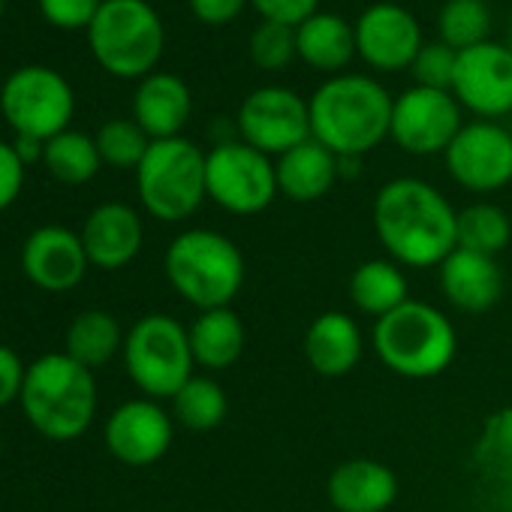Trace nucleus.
I'll use <instances>...</instances> for the list:
<instances>
[{
    "instance_id": "nucleus-1",
    "label": "nucleus",
    "mask_w": 512,
    "mask_h": 512,
    "mask_svg": "<svg viewBox=\"0 0 512 512\" xmlns=\"http://www.w3.org/2000/svg\"><path fill=\"white\" fill-rule=\"evenodd\" d=\"M458 211L449 199L419 178H395L374 199V229L392 263L434 269L458 247Z\"/></svg>"
},
{
    "instance_id": "nucleus-2",
    "label": "nucleus",
    "mask_w": 512,
    "mask_h": 512,
    "mask_svg": "<svg viewBox=\"0 0 512 512\" xmlns=\"http://www.w3.org/2000/svg\"><path fill=\"white\" fill-rule=\"evenodd\" d=\"M389 91L359 73H341L323 82L308 100L311 136L338 157H365L392 130Z\"/></svg>"
},
{
    "instance_id": "nucleus-3",
    "label": "nucleus",
    "mask_w": 512,
    "mask_h": 512,
    "mask_svg": "<svg viewBox=\"0 0 512 512\" xmlns=\"http://www.w3.org/2000/svg\"><path fill=\"white\" fill-rule=\"evenodd\" d=\"M28 422L49 440H79L97 413L94 371L67 353H46L28 365L19 398Z\"/></svg>"
},
{
    "instance_id": "nucleus-4",
    "label": "nucleus",
    "mask_w": 512,
    "mask_h": 512,
    "mask_svg": "<svg viewBox=\"0 0 512 512\" xmlns=\"http://www.w3.org/2000/svg\"><path fill=\"white\" fill-rule=\"evenodd\" d=\"M172 290L199 311L229 308L244 287L241 250L214 229H187L172 238L163 260Z\"/></svg>"
},
{
    "instance_id": "nucleus-5",
    "label": "nucleus",
    "mask_w": 512,
    "mask_h": 512,
    "mask_svg": "<svg viewBox=\"0 0 512 512\" xmlns=\"http://www.w3.org/2000/svg\"><path fill=\"white\" fill-rule=\"evenodd\" d=\"M374 353L380 362L410 380L443 374L458 350L455 326L428 302H404L374 323Z\"/></svg>"
},
{
    "instance_id": "nucleus-6",
    "label": "nucleus",
    "mask_w": 512,
    "mask_h": 512,
    "mask_svg": "<svg viewBox=\"0 0 512 512\" xmlns=\"http://www.w3.org/2000/svg\"><path fill=\"white\" fill-rule=\"evenodd\" d=\"M166 31L148 0H103L88 28L97 64L118 79H145L163 55Z\"/></svg>"
},
{
    "instance_id": "nucleus-7",
    "label": "nucleus",
    "mask_w": 512,
    "mask_h": 512,
    "mask_svg": "<svg viewBox=\"0 0 512 512\" xmlns=\"http://www.w3.org/2000/svg\"><path fill=\"white\" fill-rule=\"evenodd\" d=\"M136 190L142 208L163 220H187L208 199L205 154L190 139H157L136 169Z\"/></svg>"
},
{
    "instance_id": "nucleus-8",
    "label": "nucleus",
    "mask_w": 512,
    "mask_h": 512,
    "mask_svg": "<svg viewBox=\"0 0 512 512\" xmlns=\"http://www.w3.org/2000/svg\"><path fill=\"white\" fill-rule=\"evenodd\" d=\"M124 368L145 398H175V392L193 377V350L187 329L166 317L148 314L124 338Z\"/></svg>"
},
{
    "instance_id": "nucleus-9",
    "label": "nucleus",
    "mask_w": 512,
    "mask_h": 512,
    "mask_svg": "<svg viewBox=\"0 0 512 512\" xmlns=\"http://www.w3.org/2000/svg\"><path fill=\"white\" fill-rule=\"evenodd\" d=\"M0 112L16 136L49 142L70 130L76 94L58 70L28 64L19 67L0 88Z\"/></svg>"
},
{
    "instance_id": "nucleus-10",
    "label": "nucleus",
    "mask_w": 512,
    "mask_h": 512,
    "mask_svg": "<svg viewBox=\"0 0 512 512\" xmlns=\"http://www.w3.org/2000/svg\"><path fill=\"white\" fill-rule=\"evenodd\" d=\"M205 190L229 214H260L278 196V172L269 154L229 139L205 154Z\"/></svg>"
},
{
    "instance_id": "nucleus-11",
    "label": "nucleus",
    "mask_w": 512,
    "mask_h": 512,
    "mask_svg": "<svg viewBox=\"0 0 512 512\" xmlns=\"http://www.w3.org/2000/svg\"><path fill=\"white\" fill-rule=\"evenodd\" d=\"M238 136L263 154H287L311 139V109L290 88H256L238 109Z\"/></svg>"
},
{
    "instance_id": "nucleus-12",
    "label": "nucleus",
    "mask_w": 512,
    "mask_h": 512,
    "mask_svg": "<svg viewBox=\"0 0 512 512\" xmlns=\"http://www.w3.org/2000/svg\"><path fill=\"white\" fill-rule=\"evenodd\" d=\"M461 103L452 97V91H434V88H410L404 91L392 106V130L398 148L416 157L428 154H446L452 139L461 133Z\"/></svg>"
},
{
    "instance_id": "nucleus-13",
    "label": "nucleus",
    "mask_w": 512,
    "mask_h": 512,
    "mask_svg": "<svg viewBox=\"0 0 512 512\" xmlns=\"http://www.w3.org/2000/svg\"><path fill=\"white\" fill-rule=\"evenodd\" d=\"M446 169L470 193H491L512 181V136L494 121L464 124L446 148Z\"/></svg>"
},
{
    "instance_id": "nucleus-14",
    "label": "nucleus",
    "mask_w": 512,
    "mask_h": 512,
    "mask_svg": "<svg viewBox=\"0 0 512 512\" xmlns=\"http://www.w3.org/2000/svg\"><path fill=\"white\" fill-rule=\"evenodd\" d=\"M452 97L479 121H497L512 112V49L503 43H479L458 52Z\"/></svg>"
},
{
    "instance_id": "nucleus-15",
    "label": "nucleus",
    "mask_w": 512,
    "mask_h": 512,
    "mask_svg": "<svg viewBox=\"0 0 512 512\" xmlns=\"http://www.w3.org/2000/svg\"><path fill=\"white\" fill-rule=\"evenodd\" d=\"M353 31H356V55L380 73L410 70L419 49L425 46L419 22L413 19L410 10L398 4L368 7L353 25Z\"/></svg>"
},
{
    "instance_id": "nucleus-16",
    "label": "nucleus",
    "mask_w": 512,
    "mask_h": 512,
    "mask_svg": "<svg viewBox=\"0 0 512 512\" xmlns=\"http://www.w3.org/2000/svg\"><path fill=\"white\" fill-rule=\"evenodd\" d=\"M106 446L127 467H148L172 446V416L154 398H133L106 419Z\"/></svg>"
},
{
    "instance_id": "nucleus-17",
    "label": "nucleus",
    "mask_w": 512,
    "mask_h": 512,
    "mask_svg": "<svg viewBox=\"0 0 512 512\" xmlns=\"http://www.w3.org/2000/svg\"><path fill=\"white\" fill-rule=\"evenodd\" d=\"M82 235L64 226H40L25 238L22 269L28 281L46 293H67L82 284L88 272Z\"/></svg>"
},
{
    "instance_id": "nucleus-18",
    "label": "nucleus",
    "mask_w": 512,
    "mask_h": 512,
    "mask_svg": "<svg viewBox=\"0 0 512 512\" xmlns=\"http://www.w3.org/2000/svg\"><path fill=\"white\" fill-rule=\"evenodd\" d=\"M79 235L91 266L103 272H118L139 256L145 229L136 208L124 202H103L88 214Z\"/></svg>"
},
{
    "instance_id": "nucleus-19",
    "label": "nucleus",
    "mask_w": 512,
    "mask_h": 512,
    "mask_svg": "<svg viewBox=\"0 0 512 512\" xmlns=\"http://www.w3.org/2000/svg\"><path fill=\"white\" fill-rule=\"evenodd\" d=\"M437 269L443 296L464 314H482L494 308L503 293V272L494 256L455 247Z\"/></svg>"
},
{
    "instance_id": "nucleus-20",
    "label": "nucleus",
    "mask_w": 512,
    "mask_h": 512,
    "mask_svg": "<svg viewBox=\"0 0 512 512\" xmlns=\"http://www.w3.org/2000/svg\"><path fill=\"white\" fill-rule=\"evenodd\" d=\"M193 97L184 79L172 73H151L139 82L133 94V121L148 133L151 142L181 136L190 121Z\"/></svg>"
},
{
    "instance_id": "nucleus-21",
    "label": "nucleus",
    "mask_w": 512,
    "mask_h": 512,
    "mask_svg": "<svg viewBox=\"0 0 512 512\" xmlns=\"http://www.w3.org/2000/svg\"><path fill=\"white\" fill-rule=\"evenodd\" d=\"M395 497V473L374 458L344 461L329 476V500L338 512H386Z\"/></svg>"
},
{
    "instance_id": "nucleus-22",
    "label": "nucleus",
    "mask_w": 512,
    "mask_h": 512,
    "mask_svg": "<svg viewBox=\"0 0 512 512\" xmlns=\"http://www.w3.org/2000/svg\"><path fill=\"white\" fill-rule=\"evenodd\" d=\"M275 172H278V193H284L293 202H317L335 187L341 175V160L311 136L308 142L281 154Z\"/></svg>"
},
{
    "instance_id": "nucleus-23",
    "label": "nucleus",
    "mask_w": 512,
    "mask_h": 512,
    "mask_svg": "<svg viewBox=\"0 0 512 512\" xmlns=\"http://www.w3.org/2000/svg\"><path fill=\"white\" fill-rule=\"evenodd\" d=\"M308 365L323 377H344L362 359V332L353 317L329 311L308 326L305 335Z\"/></svg>"
},
{
    "instance_id": "nucleus-24",
    "label": "nucleus",
    "mask_w": 512,
    "mask_h": 512,
    "mask_svg": "<svg viewBox=\"0 0 512 512\" xmlns=\"http://www.w3.org/2000/svg\"><path fill=\"white\" fill-rule=\"evenodd\" d=\"M299 58L320 73H341L356 55V31L335 13H317L296 28Z\"/></svg>"
},
{
    "instance_id": "nucleus-25",
    "label": "nucleus",
    "mask_w": 512,
    "mask_h": 512,
    "mask_svg": "<svg viewBox=\"0 0 512 512\" xmlns=\"http://www.w3.org/2000/svg\"><path fill=\"white\" fill-rule=\"evenodd\" d=\"M187 335L193 362L208 371H223L235 365L244 353V323L232 308L199 311Z\"/></svg>"
},
{
    "instance_id": "nucleus-26",
    "label": "nucleus",
    "mask_w": 512,
    "mask_h": 512,
    "mask_svg": "<svg viewBox=\"0 0 512 512\" xmlns=\"http://www.w3.org/2000/svg\"><path fill=\"white\" fill-rule=\"evenodd\" d=\"M350 299L362 314L380 320L410 302L407 278L392 260H368L350 278Z\"/></svg>"
},
{
    "instance_id": "nucleus-27",
    "label": "nucleus",
    "mask_w": 512,
    "mask_h": 512,
    "mask_svg": "<svg viewBox=\"0 0 512 512\" xmlns=\"http://www.w3.org/2000/svg\"><path fill=\"white\" fill-rule=\"evenodd\" d=\"M124 332L109 311H82L67 329V356L97 371L124 350Z\"/></svg>"
},
{
    "instance_id": "nucleus-28",
    "label": "nucleus",
    "mask_w": 512,
    "mask_h": 512,
    "mask_svg": "<svg viewBox=\"0 0 512 512\" xmlns=\"http://www.w3.org/2000/svg\"><path fill=\"white\" fill-rule=\"evenodd\" d=\"M43 166L49 169V175L61 184H88L100 166L103 157L97 151V142L79 130H64L55 139L46 142L43 151Z\"/></svg>"
},
{
    "instance_id": "nucleus-29",
    "label": "nucleus",
    "mask_w": 512,
    "mask_h": 512,
    "mask_svg": "<svg viewBox=\"0 0 512 512\" xmlns=\"http://www.w3.org/2000/svg\"><path fill=\"white\" fill-rule=\"evenodd\" d=\"M455 238H458V247L464 250L497 256L512 238V223L503 208L491 202H473L464 211H458Z\"/></svg>"
},
{
    "instance_id": "nucleus-30",
    "label": "nucleus",
    "mask_w": 512,
    "mask_h": 512,
    "mask_svg": "<svg viewBox=\"0 0 512 512\" xmlns=\"http://www.w3.org/2000/svg\"><path fill=\"white\" fill-rule=\"evenodd\" d=\"M226 392L211 377H190L172 398L175 419L190 431H211L226 419Z\"/></svg>"
},
{
    "instance_id": "nucleus-31",
    "label": "nucleus",
    "mask_w": 512,
    "mask_h": 512,
    "mask_svg": "<svg viewBox=\"0 0 512 512\" xmlns=\"http://www.w3.org/2000/svg\"><path fill=\"white\" fill-rule=\"evenodd\" d=\"M440 43L455 52H467L488 40L491 10L485 0H446L437 16Z\"/></svg>"
},
{
    "instance_id": "nucleus-32",
    "label": "nucleus",
    "mask_w": 512,
    "mask_h": 512,
    "mask_svg": "<svg viewBox=\"0 0 512 512\" xmlns=\"http://www.w3.org/2000/svg\"><path fill=\"white\" fill-rule=\"evenodd\" d=\"M94 142H97L103 163H109L115 169H139V163L145 160V154L151 148L148 133L136 121H127V118L106 121L97 130Z\"/></svg>"
},
{
    "instance_id": "nucleus-33",
    "label": "nucleus",
    "mask_w": 512,
    "mask_h": 512,
    "mask_svg": "<svg viewBox=\"0 0 512 512\" xmlns=\"http://www.w3.org/2000/svg\"><path fill=\"white\" fill-rule=\"evenodd\" d=\"M250 58L260 70H287L293 58H299L296 46V28L281 22H263L250 37Z\"/></svg>"
},
{
    "instance_id": "nucleus-34",
    "label": "nucleus",
    "mask_w": 512,
    "mask_h": 512,
    "mask_svg": "<svg viewBox=\"0 0 512 512\" xmlns=\"http://www.w3.org/2000/svg\"><path fill=\"white\" fill-rule=\"evenodd\" d=\"M455 67H458V52L455 49H449L446 43H425L410 70H413V79H416L419 88L452 91Z\"/></svg>"
},
{
    "instance_id": "nucleus-35",
    "label": "nucleus",
    "mask_w": 512,
    "mask_h": 512,
    "mask_svg": "<svg viewBox=\"0 0 512 512\" xmlns=\"http://www.w3.org/2000/svg\"><path fill=\"white\" fill-rule=\"evenodd\" d=\"M37 7L49 25L61 31H79V28H91L103 0H37Z\"/></svg>"
},
{
    "instance_id": "nucleus-36",
    "label": "nucleus",
    "mask_w": 512,
    "mask_h": 512,
    "mask_svg": "<svg viewBox=\"0 0 512 512\" xmlns=\"http://www.w3.org/2000/svg\"><path fill=\"white\" fill-rule=\"evenodd\" d=\"M253 10L263 16V22H281L299 28L311 16H317L320 0H250Z\"/></svg>"
},
{
    "instance_id": "nucleus-37",
    "label": "nucleus",
    "mask_w": 512,
    "mask_h": 512,
    "mask_svg": "<svg viewBox=\"0 0 512 512\" xmlns=\"http://www.w3.org/2000/svg\"><path fill=\"white\" fill-rule=\"evenodd\" d=\"M25 163L13 142H0V211H7L25 187Z\"/></svg>"
},
{
    "instance_id": "nucleus-38",
    "label": "nucleus",
    "mask_w": 512,
    "mask_h": 512,
    "mask_svg": "<svg viewBox=\"0 0 512 512\" xmlns=\"http://www.w3.org/2000/svg\"><path fill=\"white\" fill-rule=\"evenodd\" d=\"M25 374H28V365L22 362V356L13 347L0 344V407L22 398Z\"/></svg>"
},
{
    "instance_id": "nucleus-39",
    "label": "nucleus",
    "mask_w": 512,
    "mask_h": 512,
    "mask_svg": "<svg viewBox=\"0 0 512 512\" xmlns=\"http://www.w3.org/2000/svg\"><path fill=\"white\" fill-rule=\"evenodd\" d=\"M190 13L202 22V25H229L241 16V10L250 4V0H187Z\"/></svg>"
},
{
    "instance_id": "nucleus-40",
    "label": "nucleus",
    "mask_w": 512,
    "mask_h": 512,
    "mask_svg": "<svg viewBox=\"0 0 512 512\" xmlns=\"http://www.w3.org/2000/svg\"><path fill=\"white\" fill-rule=\"evenodd\" d=\"M16 154L22 157V163L25 166H31V163H37V160H43V151H46V142H40V139H28V136H16Z\"/></svg>"
},
{
    "instance_id": "nucleus-41",
    "label": "nucleus",
    "mask_w": 512,
    "mask_h": 512,
    "mask_svg": "<svg viewBox=\"0 0 512 512\" xmlns=\"http://www.w3.org/2000/svg\"><path fill=\"white\" fill-rule=\"evenodd\" d=\"M4 13H7V0H0V19H4Z\"/></svg>"
},
{
    "instance_id": "nucleus-42",
    "label": "nucleus",
    "mask_w": 512,
    "mask_h": 512,
    "mask_svg": "<svg viewBox=\"0 0 512 512\" xmlns=\"http://www.w3.org/2000/svg\"><path fill=\"white\" fill-rule=\"evenodd\" d=\"M0 455H4V443H0Z\"/></svg>"
},
{
    "instance_id": "nucleus-43",
    "label": "nucleus",
    "mask_w": 512,
    "mask_h": 512,
    "mask_svg": "<svg viewBox=\"0 0 512 512\" xmlns=\"http://www.w3.org/2000/svg\"><path fill=\"white\" fill-rule=\"evenodd\" d=\"M509 136H512V124H509Z\"/></svg>"
},
{
    "instance_id": "nucleus-44",
    "label": "nucleus",
    "mask_w": 512,
    "mask_h": 512,
    "mask_svg": "<svg viewBox=\"0 0 512 512\" xmlns=\"http://www.w3.org/2000/svg\"><path fill=\"white\" fill-rule=\"evenodd\" d=\"M509 49H512V37H509Z\"/></svg>"
}]
</instances>
